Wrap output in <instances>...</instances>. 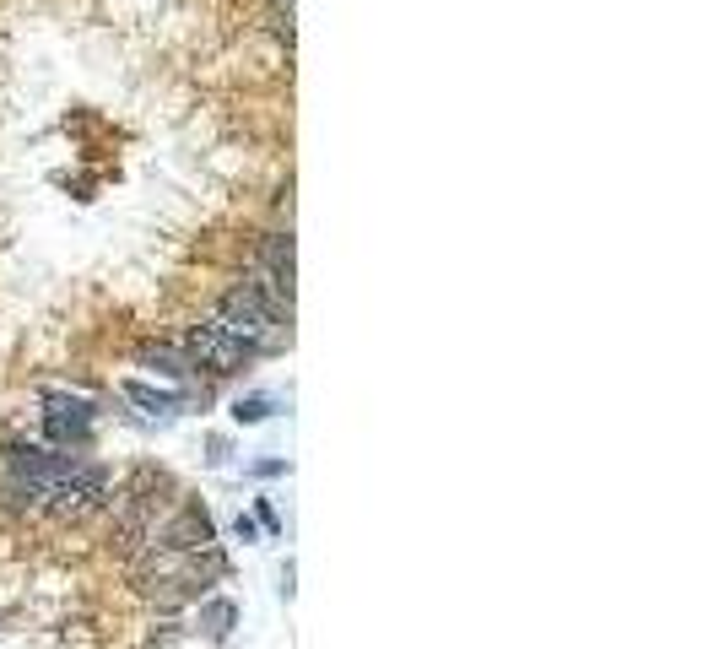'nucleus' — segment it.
<instances>
[{
    "label": "nucleus",
    "mask_w": 719,
    "mask_h": 649,
    "mask_svg": "<svg viewBox=\"0 0 719 649\" xmlns=\"http://www.w3.org/2000/svg\"><path fill=\"white\" fill-rule=\"evenodd\" d=\"M217 325L228 330L233 341H244L255 357L265 352H287V341H292V320H282V314L265 303L255 287H228V293L217 298Z\"/></svg>",
    "instance_id": "obj_1"
},
{
    "label": "nucleus",
    "mask_w": 719,
    "mask_h": 649,
    "mask_svg": "<svg viewBox=\"0 0 719 649\" xmlns=\"http://www.w3.org/2000/svg\"><path fill=\"white\" fill-rule=\"evenodd\" d=\"M184 352H190V363L206 368V374H244V368L255 363V352H249L244 341H233L217 320H201V325L184 330Z\"/></svg>",
    "instance_id": "obj_2"
},
{
    "label": "nucleus",
    "mask_w": 719,
    "mask_h": 649,
    "mask_svg": "<svg viewBox=\"0 0 719 649\" xmlns=\"http://www.w3.org/2000/svg\"><path fill=\"white\" fill-rule=\"evenodd\" d=\"M92 428H98V417H92V401L82 395H49L44 401V433L65 449H87L92 444Z\"/></svg>",
    "instance_id": "obj_3"
},
{
    "label": "nucleus",
    "mask_w": 719,
    "mask_h": 649,
    "mask_svg": "<svg viewBox=\"0 0 719 649\" xmlns=\"http://www.w3.org/2000/svg\"><path fill=\"white\" fill-rule=\"evenodd\" d=\"M157 536H163L157 547H168V552H206L211 541H217V531H211V514L201 509V503H184V514H179V520H168Z\"/></svg>",
    "instance_id": "obj_4"
},
{
    "label": "nucleus",
    "mask_w": 719,
    "mask_h": 649,
    "mask_svg": "<svg viewBox=\"0 0 719 649\" xmlns=\"http://www.w3.org/2000/svg\"><path fill=\"white\" fill-rule=\"evenodd\" d=\"M136 363H141V368H152L157 379H173V384H190V379H195L190 352H184V347H163V341H157V347L146 341V347L136 352Z\"/></svg>",
    "instance_id": "obj_5"
},
{
    "label": "nucleus",
    "mask_w": 719,
    "mask_h": 649,
    "mask_svg": "<svg viewBox=\"0 0 719 649\" xmlns=\"http://www.w3.org/2000/svg\"><path fill=\"white\" fill-rule=\"evenodd\" d=\"M255 271L276 276L282 287H292V276H298V266H292V233H265L255 244Z\"/></svg>",
    "instance_id": "obj_6"
},
{
    "label": "nucleus",
    "mask_w": 719,
    "mask_h": 649,
    "mask_svg": "<svg viewBox=\"0 0 719 649\" xmlns=\"http://www.w3.org/2000/svg\"><path fill=\"white\" fill-rule=\"evenodd\" d=\"M125 395L141 406V412H152V417H179L184 406H190V395L157 390V384H146V379H125Z\"/></svg>",
    "instance_id": "obj_7"
},
{
    "label": "nucleus",
    "mask_w": 719,
    "mask_h": 649,
    "mask_svg": "<svg viewBox=\"0 0 719 649\" xmlns=\"http://www.w3.org/2000/svg\"><path fill=\"white\" fill-rule=\"evenodd\" d=\"M233 622H238V606H233V601H222V595H217V601H206V606H201V628H206V639H211V644H222V639H228V633H233Z\"/></svg>",
    "instance_id": "obj_8"
},
{
    "label": "nucleus",
    "mask_w": 719,
    "mask_h": 649,
    "mask_svg": "<svg viewBox=\"0 0 719 649\" xmlns=\"http://www.w3.org/2000/svg\"><path fill=\"white\" fill-rule=\"evenodd\" d=\"M271 412H276L271 395H244V401H233V422H238V428H260Z\"/></svg>",
    "instance_id": "obj_9"
},
{
    "label": "nucleus",
    "mask_w": 719,
    "mask_h": 649,
    "mask_svg": "<svg viewBox=\"0 0 719 649\" xmlns=\"http://www.w3.org/2000/svg\"><path fill=\"white\" fill-rule=\"evenodd\" d=\"M255 476H282L287 471V460H260V466H249Z\"/></svg>",
    "instance_id": "obj_10"
},
{
    "label": "nucleus",
    "mask_w": 719,
    "mask_h": 649,
    "mask_svg": "<svg viewBox=\"0 0 719 649\" xmlns=\"http://www.w3.org/2000/svg\"><path fill=\"white\" fill-rule=\"evenodd\" d=\"M233 531H238V541H255V520H249V514H238Z\"/></svg>",
    "instance_id": "obj_11"
}]
</instances>
